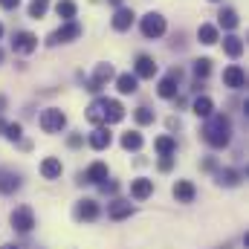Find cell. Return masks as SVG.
I'll return each mask as SVG.
<instances>
[{"label": "cell", "mask_w": 249, "mask_h": 249, "mask_svg": "<svg viewBox=\"0 0 249 249\" xmlns=\"http://www.w3.org/2000/svg\"><path fill=\"white\" fill-rule=\"evenodd\" d=\"M229 136H232V124H229L226 116H209V122L203 127V139H206L212 148L229 145Z\"/></svg>", "instance_id": "cell-1"}, {"label": "cell", "mask_w": 249, "mask_h": 249, "mask_svg": "<svg viewBox=\"0 0 249 249\" xmlns=\"http://www.w3.org/2000/svg\"><path fill=\"white\" fill-rule=\"evenodd\" d=\"M64 124H67V116H64L58 107H47V110L41 113V127H44V133H58Z\"/></svg>", "instance_id": "cell-2"}, {"label": "cell", "mask_w": 249, "mask_h": 249, "mask_svg": "<svg viewBox=\"0 0 249 249\" xmlns=\"http://www.w3.org/2000/svg\"><path fill=\"white\" fill-rule=\"evenodd\" d=\"M142 35H145V38H160V35H165V18L157 15V12L145 15V18H142Z\"/></svg>", "instance_id": "cell-3"}, {"label": "cell", "mask_w": 249, "mask_h": 249, "mask_svg": "<svg viewBox=\"0 0 249 249\" xmlns=\"http://www.w3.org/2000/svg\"><path fill=\"white\" fill-rule=\"evenodd\" d=\"M12 226L18 229V232H32V226H35V214H32V209L29 206H20V209H15L12 212Z\"/></svg>", "instance_id": "cell-4"}, {"label": "cell", "mask_w": 249, "mask_h": 249, "mask_svg": "<svg viewBox=\"0 0 249 249\" xmlns=\"http://www.w3.org/2000/svg\"><path fill=\"white\" fill-rule=\"evenodd\" d=\"M78 35H81V26H78L75 20H67L61 29H55V32L50 35V44H53V47H55V44H70V41H75Z\"/></svg>", "instance_id": "cell-5"}, {"label": "cell", "mask_w": 249, "mask_h": 249, "mask_svg": "<svg viewBox=\"0 0 249 249\" xmlns=\"http://www.w3.org/2000/svg\"><path fill=\"white\" fill-rule=\"evenodd\" d=\"M35 47H38V38H35L32 32H18V35L12 38V50L20 53V55H29Z\"/></svg>", "instance_id": "cell-6"}, {"label": "cell", "mask_w": 249, "mask_h": 249, "mask_svg": "<svg viewBox=\"0 0 249 249\" xmlns=\"http://www.w3.org/2000/svg\"><path fill=\"white\" fill-rule=\"evenodd\" d=\"M223 84H226V87H232V90L247 87V72H244V67H238V64L226 67V70H223Z\"/></svg>", "instance_id": "cell-7"}, {"label": "cell", "mask_w": 249, "mask_h": 249, "mask_svg": "<svg viewBox=\"0 0 249 249\" xmlns=\"http://www.w3.org/2000/svg\"><path fill=\"white\" fill-rule=\"evenodd\" d=\"M177 81H180V70H171V72L160 81L157 93H160L162 99H174V96H177Z\"/></svg>", "instance_id": "cell-8"}, {"label": "cell", "mask_w": 249, "mask_h": 249, "mask_svg": "<svg viewBox=\"0 0 249 249\" xmlns=\"http://www.w3.org/2000/svg\"><path fill=\"white\" fill-rule=\"evenodd\" d=\"M151 194H154V180L136 177V180L130 183V197H133V200H148Z\"/></svg>", "instance_id": "cell-9"}, {"label": "cell", "mask_w": 249, "mask_h": 249, "mask_svg": "<svg viewBox=\"0 0 249 249\" xmlns=\"http://www.w3.org/2000/svg\"><path fill=\"white\" fill-rule=\"evenodd\" d=\"M110 78H113V67H110V64H99V67H96V72H93V81H90V87H87V90H93V93H96V90H102Z\"/></svg>", "instance_id": "cell-10"}, {"label": "cell", "mask_w": 249, "mask_h": 249, "mask_svg": "<svg viewBox=\"0 0 249 249\" xmlns=\"http://www.w3.org/2000/svg\"><path fill=\"white\" fill-rule=\"evenodd\" d=\"M75 217H78V220H96V217H99L96 200H81V203L75 206Z\"/></svg>", "instance_id": "cell-11"}, {"label": "cell", "mask_w": 249, "mask_h": 249, "mask_svg": "<svg viewBox=\"0 0 249 249\" xmlns=\"http://www.w3.org/2000/svg\"><path fill=\"white\" fill-rule=\"evenodd\" d=\"M154 72H157V61L151 55L136 58V78H154Z\"/></svg>", "instance_id": "cell-12"}, {"label": "cell", "mask_w": 249, "mask_h": 249, "mask_svg": "<svg viewBox=\"0 0 249 249\" xmlns=\"http://www.w3.org/2000/svg\"><path fill=\"white\" fill-rule=\"evenodd\" d=\"M84 180H87V183H99V186H102V183L107 180V165H105V162H93V165L84 171Z\"/></svg>", "instance_id": "cell-13"}, {"label": "cell", "mask_w": 249, "mask_h": 249, "mask_svg": "<svg viewBox=\"0 0 249 249\" xmlns=\"http://www.w3.org/2000/svg\"><path fill=\"white\" fill-rule=\"evenodd\" d=\"M61 160H55V157H47L44 162H41V174H44V180H55V177H61Z\"/></svg>", "instance_id": "cell-14"}, {"label": "cell", "mask_w": 249, "mask_h": 249, "mask_svg": "<svg viewBox=\"0 0 249 249\" xmlns=\"http://www.w3.org/2000/svg\"><path fill=\"white\" fill-rule=\"evenodd\" d=\"M133 9H116V15H113V29L116 32H124V29H130V23H133Z\"/></svg>", "instance_id": "cell-15"}, {"label": "cell", "mask_w": 249, "mask_h": 249, "mask_svg": "<svg viewBox=\"0 0 249 249\" xmlns=\"http://www.w3.org/2000/svg\"><path fill=\"white\" fill-rule=\"evenodd\" d=\"M90 148H96V151L110 148V133H107V127H96V130L90 133Z\"/></svg>", "instance_id": "cell-16"}, {"label": "cell", "mask_w": 249, "mask_h": 249, "mask_svg": "<svg viewBox=\"0 0 249 249\" xmlns=\"http://www.w3.org/2000/svg\"><path fill=\"white\" fill-rule=\"evenodd\" d=\"M122 119H124V107L119 102L107 99V102H105V122H122Z\"/></svg>", "instance_id": "cell-17"}, {"label": "cell", "mask_w": 249, "mask_h": 249, "mask_svg": "<svg viewBox=\"0 0 249 249\" xmlns=\"http://www.w3.org/2000/svg\"><path fill=\"white\" fill-rule=\"evenodd\" d=\"M116 87H119V93H136L139 90V78L136 75H130V72H122L119 78H116Z\"/></svg>", "instance_id": "cell-18"}, {"label": "cell", "mask_w": 249, "mask_h": 249, "mask_svg": "<svg viewBox=\"0 0 249 249\" xmlns=\"http://www.w3.org/2000/svg\"><path fill=\"white\" fill-rule=\"evenodd\" d=\"M194 194H197V191H194V186H191L188 180H180V183L174 186V197H177L180 203H191V200H194Z\"/></svg>", "instance_id": "cell-19"}, {"label": "cell", "mask_w": 249, "mask_h": 249, "mask_svg": "<svg viewBox=\"0 0 249 249\" xmlns=\"http://www.w3.org/2000/svg\"><path fill=\"white\" fill-rule=\"evenodd\" d=\"M212 110H214V105H212L209 96H197V99H194V113H197L200 119H209Z\"/></svg>", "instance_id": "cell-20"}, {"label": "cell", "mask_w": 249, "mask_h": 249, "mask_svg": "<svg viewBox=\"0 0 249 249\" xmlns=\"http://www.w3.org/2000/svg\"><path fill=\"white\" fill-rule=\"evenodd\" d=\"M107 214H110L113 220H124V217H130V214H133V206H130V203H119V200H116V203H110Z\"/></svg>", "instance_id": "cell-21"}, {"label": "cell", "mask_w": 249, "mask_h": 249, "mask_svg": "<svg viewBox=\"0 0 249 249\" xmlns=\"http://www.w3.org/2000/svg\"><path fill=\"white\" fill-rule=\"evenodd\" d=\"M223 50H226V55L238 58V55L244 53V41H241L238 35H229V38H223Z\"/></svg>", "instance_id": "cell-22"}, {"label": "cell", "mask_w": 249, "mask_h": 249, "mask_svg": "<svg viewBox=\"0 0 249 249\" xmlns=\"http://www.w3.org/2000/svg\"><path fill=\"white\" fill-rule=\"evenodd\" d=\"M154 148H157V154H160V157H171V154L177 151V142H174L171 136H160V139L154 142Z\"/></svg>", "instance_id": "cell-23"}, {"label": "cell", "mask_w": 249, "mask_h": 249, "mask_svg": "<svg viewBox=\"0 0 249 249\" xmlns=\"http://www.w3.org/2000/svg\"><path fill=\"white\" fill-rule=\"evenodd\" d=\"M18 186H20V180L12 171H0V194H12Z\"/></svg>", "instance_id": "cell-24"}, {"label": "cell", "mask_w": 249, "mask_h": 249, "mask_svg": "<svg viewBox=\"0 0 249 249\" xmlns=\"http://www.w3.org/2000/svg\"><path fill=\"white\" fill-rule=\"evenodd\" d=\"M105 102H107V99H99V102H93V105L87 107V119L93 124L105 122Z\"/></svg>", "instance_id": "cell-25"}, {"label": "cell", "mask_w": 249, "mask_h": 249, "mask_svg": "<svg viewBox=\"0 0 249 249\" xmlns=\"http://www.w3.org/2000/svg\"><path fill=\"white\" fill-rule=\"evenodd\" d=\"M217 20H220V26H223V29H235V26L241 23V20H238V12H235V9H223V12L217 15Z\"/></svg>", "instance_id": "cell-26"}, {"label": "cell", "mask_w": 249, "mask_h": 249, "mask_svg": "<svg viewBox=\"0 0 249 249\" xmlns=\"http://www.w3.org/2000/svg\"><path fill=\"white\" fill-rule=\"evenodd\" d=\"M197 38H200V44H217V29L212 23H203L197 29Z\"/></svg>", "instance_id": "cell-27"}, {"label": "cell", "mask_w": 249, "mask_h": 249, "mask_svg": "<svg viewBox=\"0 0 249 249\" xmlns=\"http://www.w3.org/2000/svg\"><path fill=\"white\" fill-rule=\"evenodd\" d=\"M55 12H58V18H64V20H72L78 9H75L72 0H58V3H55Z\"/></svg>", "instance_id": "cell-28"}, {"label": "cell", "mask_w": 249, "mask_h": 249, "mask_svg": "<svg viewBox=\"0 0 249 249\" xmlns=\"http://www.w3.org/2000/svg\"><path fill=\"white\" fill-rule=\"evenodd\" d=\"M217 183H220V186H238V183H241V174H238V171H232V168L217 171Z\"/></svg>", "instance_id": "cell-29"}, {"label": "cell", "mask_w": 249, "mask_h": 249, "mask_svg": "<svg viewBox=\"0 0 249 249\" xmlns=\"http://www.w3.org/2000/svg\"><path fill=\"white\" fill-rule=\"evenodd\" d=\"M122 148L124 151H139V148H142V136H139V133H124Z\"/></svg>", "instance_id": "cell-30"}, {"label": "cell", "mask_w": 249, "mask_h": 249, "mask_svg": "<svg viewBox=\"0 0 249 249\" xmlns=\"http://www.w3.org/2000/svg\"><path fill=\"white\" fill-rule=\"evenodd\" d=\"M50 9V0H32L29 3V18H44Z\"/></svg>", "instance_id": "cell-31"}, {"label": "cell", "mask_w": 249, "mask_h": 249, "mask_svg": "<svg viewBox=\"0 0 249 249\" xmlns=\"http://www.w3.org/2000/svg\"><path fill=\"white\" fill-rule=\"evenodd\" d=\"M209 72H212V61H209V58H197V61H194V75H197V78H206Z\"/></svg>", "instance_id": "cell-32"}, {"label": "cell", "mask_w": 249, "mask_h": 249, "mask_svg": "<svg viewBox=\"0 0 249 249\" xmlns=\"http://www.w3.org/2000/svg\"><path fill=\"white\" fill-rule=\"evenodd\" d=\"M3 133H6V139L18 142V139H20V133H23V127H20L18 122H12V124H6V127H3Z\"/></svg>", "instance_id": "cell-33"}, {"label": "cell", "mask_w": 249, "mask_h": 249, "mask_svg": "<svg viewBox=\"0 0 249 249\" xmlns=\"http://www.w3.org/2000/svg\"><path fill=\"white\" fill-rule=\"evenodd\" d=\"M133 116H136V122H139V124H151V122H154V113H151L148 107H136V113H133Z\"/></svg>", "instance_id": "cell-34"}, {"label": "cell", "mask_w": 249, "mask_h": 249, "mask_svg": "<svg viewBox=\"0 0 249 249\" xmlns=\"http://www.w3.org/2000/svg\"><path fill=\"white\" fill-rule=\"evenodd\" d=\"M171 165H174L171 157H162V160H160V171H171Z\"/></svg>", "instance_id": "cell-35"}, {"label": "cell", "mask_w": 249, "mask_h": 249, "mask_svg": "<svg viewBox=\"0 0 249 249\" xmlns=\"http://www.w3.org/2000/svg\"><path fill=\"white\" fill-rule=\"evenodd\" d=\"M0 6H3V9H18L20 0H0Z\"/></svg>", "instance_id": "cell-36"}, {"label": "cell", "mask_w": 249, "mask_h": 249, "mask_svg": "<svg viewBox=\"0 0 249 249\" xmlns=\"http://www.w3.org/2000/svg\"><path fill=\"white\" fill-rule=\"evenodd\" d=\"M102 188H105V191H110V194H113V191H116V188H119V186H116V183H102Z\"/></svg>", "instance_id": "cell-37"}, {"label": "cell", "mask_w": 249, "mask_h": 249, "mask_svg": "<svg viewBox=\"0 0 249 249\" xmlns=\"http://www.w3.org/2000/svg\"><path fill=\"white\" fill-rule=\"evenodd\" d=\"M3 105H6V99H3V96H0V110H3Z\"/></svg>", "instance_id": "cell-38"}, {"label": "cell", "mask_w": 249, "mask_h": 249, "mask_svg": "<svg viewBox=\"0 0 249 249\" xmlns=\"http://www.w3.org/2000/svg\"><path fill=\"white\" fill-rule=\"evenodd\" d=\"M110 3H113V6H119V3H122V0H110Z\"/></svg>", "instance_id": "cell-39"}, {"label": "cell", "mask_w": 249, "mask_h": 249, "mask_svg": "<svg viewBox=\"0 0 249 249\" xmlns=\"http://www.w3.org/2000/svg\"><path fill=\"white\" fill-rule=\"evenodd\" d=\"M3 127H6V122H3V119H0V130H3Z\"/></svg>", "instance_id": "cell-40"}, {"label": "cell", "mask_w": 249, "mask_h": 249, "mask_svg": "<svg viewBox=\"0 0 249 249\" xmlns=\"http://www.w3.org/2000/svg\"><path fill=\"white\" fill-rule=\"evenodd\" d=\"M0 61H3V50H0Z\"/></svg>", "instance_id": "cell-41"}, {"label": "cell", "mask_w": 249, "mask_h": 249, "mask_svg": "<svg viewBox=\"0 0 249 249\" xmlns=\"http://www.w3.org/2000/svg\"><path fill=\"white\" fill-rule=\"evenodd\" d=\"M3 249H15V247H3Z\"/></svg>", "instance_id": "cell-42"}, {"label": "cell", "mask_w": 249, "mask_h": 249, "mask_svg": "<svg viewBox=\"0 0 249 249\" xmlns=\"http://www.w3.org/2000/svg\"><path fill=\"white\" fill-rule=\"evenodd\" d=\"M0 35H3V26H0Z\"/></svg>", "instance_id": "cell-43"}]
</instances>
